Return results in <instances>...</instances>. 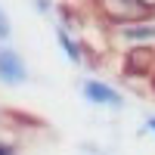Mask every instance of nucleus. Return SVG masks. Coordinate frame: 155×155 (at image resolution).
<instances>
[{
    "label": "nucleus",
    "mask_w": 155,
    "mask_h": 155,
    "mask_svg": "<svg viewBox=\"0 0 155 155\" xmlns=\"http://www.w3.org/2000/svg\"><path fill=\"white\" fill-rule=\"evenodd\" d=\"M93 12L102 25L109 28H121V25H130V22H146L155 19L152 12H146L137 0H93Z\"/></svg>",
    "instance_id": "1"
},
{
    "label": "nucleus",
    "mask_w": 155,
    "mask_h": 155,
    "mask_svg": "<svg viewBox=\"0 0 155 155\" xmlns=\"http://www.w3.org/2000/svg\"><path fill=\"white\" fill-rule=\"evenodd\" d=\"M121 71H124L127 78H146V81H155V47H152V44L124 47Z\"/></svg>",
    "instance_id": "2"
},
{
    "label": "nucleus",
    "mask_w": 155,
    "mask_h": 155,
    "mask_svg": "<svg viewBox=\"0 0 155 155\" xmlns=\"http://www.w3.org/2000/svg\"><path fill=\"white\" fill-rule=\"evenodd\" d=\"M81 93L90 106H99V109H124V96L118 87H112L109 81H102V78H87L81 84Z\"/></svg>",
    "instance_id": "3"
},
{
    "label": "nucleus",
    "mask_w": 155,
    "mask_h": 155,
    "mask_svg": "<svg viewBox=\"0 0 155 155\" xmlns=\"http://www.w3.org/2000/svg\"><path fill=\"white\" fill-rule=\"evenodd\" d=\"M25 81H28V65H25V59L9 44H0V84L3 87H19Z\"/></svg>",
    "instance_id": "4"
},
{
    "label": "nucleus",
    "mask_w": 155,
    "mask_h": 155,
    "mask_svg": "<svg viewBox=\"0 0 155 155\" xmlns=\"http://www.w3.org/2000/svg\"><path fill=\"white\" fill-rule=\"evenodd\" d=\"M115 34L124 41V47H134V44H155V19L121 25V28H115Z\"/></svg>",
    "instance_id": "5"
},
{
    "label": "nucleus",
    "mask_w": 155,
    "mask_h": 155,
    "mask_svg": "<svg viewBox=\"0 0 155 155\" xmlns=\"http://www.w3.org/2000/svg\"><path fill=\"white\" fill-rule=\"evenodd\" d=\"M56 44L62 47V53H65L68 62H74V65H81V62H84V47H81L78 37H71V31L65 28V25H59V28H56Z\"/></svg>",
    "instance_id": "6"
},
{
    "label": "nucleus",
    "mask_w": 155,
    "mask_h": 155,
    "mask_svg": "<svg viewBox=\"0 0 155 155\" xmlns=\"http://www.w3.org/2000/svg\"><path fill=\"white\" fill-rule=\"evenodd\" d=\"M12 37V22H9V16H6V9L0 6V44H6Z\"/></svg>",
    "instance_id": "7"
},
{
    "label": "nucleus",
    "mask_w": 155,
    "mask_h": 155,
    "mask_svg": "<svg viewBox=\"0 0 155 155\" xmlns=\"http://www.w3.org/2000/svg\"><path fill=\"white\" fill-rule=\"evenodd\" d=\"M137 3H140V6H143L146 12H152V16H155V0H137Z\"/></svg>",
    "instance_id": "8"
},
{
    "label": "nucleus",
    "mask_w": 155,
    "mask_h": 155,
    "mask_svg": "<svg viewBox=\"0 0 155 155\" xmlns=\"http://www.w3.org/2000/svg\"><path fill=\"white\" fill-rule=\"evenodd\" d=\"M0 155H19L12 146H6V143H0Z\"/></svg>",
    "instance_id": "9"
},
{
    "label": "nucleus",
    "mask_w": 155,
    "mask_h": 155,
    "mask_svg": "<svg viewBox=\"0 0 155 155\" xmlns=\"http://www.w3.org/2000/svg\"><path fill=\"white\" fill-rule=\"evenodd\" d=\"M146 130L155 137V115H149V118H146Z\"/></svg>",
    "instance_id": "10"
},
{
    "label": "nucleus",
    "mask_w": 155,
    "mask_h": 155,
    "mask_svg": "<svg viewBox=\"0 0 155 155\" xmlns=\"http://www.w3.org/2000/svg\"><path fill=\"white\" fill-rule=\"evenodd\" d=\"M87 155H106V152H87Z\"/></svg>",
    "instance_id": "11"
}]
</instances>
